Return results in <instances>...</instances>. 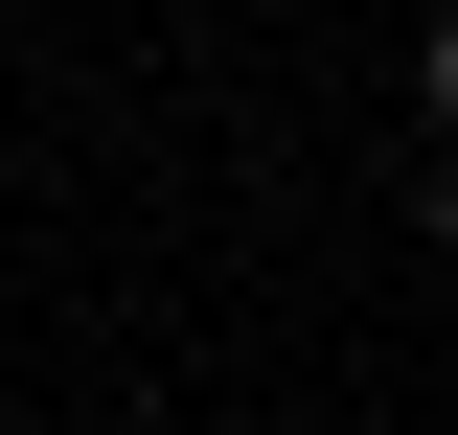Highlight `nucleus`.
<instances>
[{
	"label": "nucleus",
	"instance_id": "1",
	"mask_svg": "<svg viewBox=\"0 0 458 435\" xmlns=\"http://www.w3.org/2000/svg\"><path fill=\"white\" fill-rule=\"evenodd\" d=\"M436 115H458V0H436Z\"/></svg>",
	"mask_w": 458,
	"mask_h": 435
},
{
	"label": "nucleus",
	"instance_id": "2",
	"mask_svg": "<svg viewBox=\"0 0 458 435\" xmlns=\"http://www.w3.org/2000/svg\"><path fill=\"white\" fill-rule=\"evenodd\" d=\"M436 252H458V161H436Z\"/></svg>",
	"mask_w": 458,
	"mask_h": 435
}]
</instances>
